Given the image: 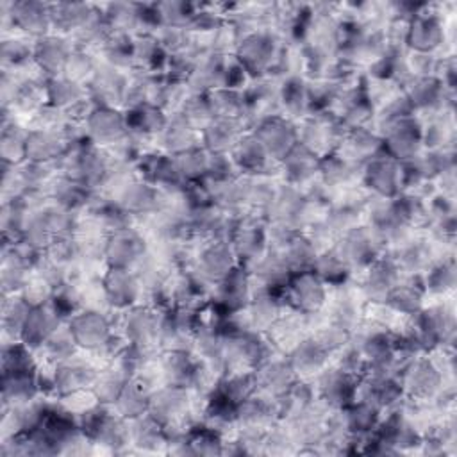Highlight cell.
<instances>
[{
	"label": "cell",
	"mask_w": 457,
	"mask_h": 457,
	"mask_svg": "<svg viewBox=\"0 0 457 457\" xmlns=\"http://www.w3.org/2000/svg\"><path fill=\"white\" fill-rule=\"evenodd\" d=\"M159 323L161 311L145 303H136L132 307L116 311V320L112 312L114 332H118L127 345L145 350H159Z\"/></svg>",
	"instance_id": "cell-1"
},
{
	"label": "cell",
	"mask_w": 457,
	"mask_h": 457,
	"mask_svg": "<svg viewBox=\"0 0 457 457\" xmlns=\"http://www.w3.org/2000/svg\"><path fill=\"white\" fill-rule=\"evenodd\" d=\"M282 45L284 43L273 32L266 29L253 30L239 41L234 52V59L246 70L252 79L264 77L270 75Z\"/></svg>",
	"instance_id": "cell-2"
},
{
	"label": "cell",
	"mask_w": 457,
	"mask_h": 457,
	"mask_svg": "<svg viewBox=\"0 0 457 457\" xmlns=\"http://www.w3.org/2000/svg\"><path fill=\"white\" fill-rule=\"evenodd\" d=\"M298 143L318 157L336 152L345 129L339 118L328 111L311 112L303 120L296 121Z\"/></svg>",
	"instance_id": "cell-3"
},
{
	"label": "cell",
	"mask_w": 457,
	"mask_h": 457,
	"mask_svg": "<svg viewBox=\"0 0 457 457\" xmlns=\"http://www.w3.org/2000/svg\"><path fill=\"white\" fill-rule=\"evenodd\" d=\"M332 248L352 273L366 270L380 253L386 252L380 236L364 221L339 236Z\"/></svg>",
	"instance_id": "cell-4"
},
{
	"label": "cell",
	"mask_w": 457,
	"mask_h": 457,
	"mask_svg": "<svg viewBox=\"0 0 457 457\" xmlns=\"http://www.w3.org/2000/svg\"><path fill=\"white\" fill-rule=\"evenodd\" d=\"M403 396L411 400H434L439 391L450 384L445 378L441 370L430 359V355H420L411 361L398 375Z\"/></svg>",
	"instance_id": "cell-5"
},
{
	"label": "cell",
	"mask_w": 457,
	"mask_h": 457,
	"mask_svg": "<svg viewBox=\"0 0 457 457\" xmlns=\"http://www.w3.org/2000/svg\"><path fill=\"white\" fill-rule=\"evenodd\" d=\"M446 43V23L441 12L430 11L427 4L409 20L403 46L416 54H436Z\"/></svg>",
	"instance_id": "cell-6"
},
{
	"label": "cell",
	"mask_w": 457,
	"mask_h": 457,
	"mask_svg": "<svg viewBox=\"0 0 457 457\" xmlns=\"http://www.w3.org/2000/svg\"><path fill=\"white\" fill-rule=\"evenodd\" d=\"M378 136L382 139V152L398 162L411 161L423 152L421 120L414 114L393 121Z\"/></svg>",
	"instance_id": "cell-7"
},
{
	"label": "cell",
	"mask_w": 457,
	"mask_h": 457,
	"mask_svg": "<svg viewBox=\"0 0 457 457\" xmlns=\"http://www.w3.org/2000/svg\"><path fill=\"white\" fill-rule=\"evenodd\" d=\"M327 296L328 286L312 270L293 273L284 289L286 307L302 314H311L325 309Z\"/></svg>",
	"instance_id": "cell-8"
},
{
	"label": "cell",
	"mask_w": 457,
	"mask_h": 457,
	"mask_svg": "<svg viewBox=\"0 0 457 457\" xmlns=\"http://www.w3.org/2000/svg\"><path fill=\"white\" fill-rule=\"evenodd\" d=\"M361 186L380 198H395L402 193V166L382 150L368 159L361 170Z\"/></svg>",
	"instance_id": "cell-9"
},
{
	"label": "cell",
	"mask_w": 457,
	"mask_h": 457,
	"mask_svg": "<svg viewBox=\"0 0 457 457\" xmlns=\"http://www.w3.org/2000/svg\"><path fill=\"white\" fill-rule=\"evenodd\" d=\"M66 325L70 327L79 348L87 353L100 350L114 334L112 314L96 311L80 309L66 321Z\"/></svg>",
	"instance_id": "cell-10"
},
{
	"label": "cell",
	"mask_w": 457,
	"mask_h": 457,
	"mask_svg": "<svg viewBox=\"0 0 457 457\" xmlns=\"http://www.w3.org/2000/svg\"><path fill=\"white\" fill-rule=\"evenodd\" d=\"M400 278L402 273L395 257L389 252H384L362 270V278L357 284L366 303H382Z\"/></svg>",
	"instance_id": "cell-11"
},
{
	"label": "cell",
	"mask_w": 457,
	"mask_h": 457,
	"mask_svg": "<svg viewBox=\"0 0 457 457\" xmlns=\"http://www.w3.org/2000/svg\"><path fill=\"white\" fill-rule=\"evenodd\" d=\"M236 264L237 259L230 243L227 239H211L200 245L196 257L187 270H193L205 282L216 286Z\"/></svg>",
	"instance_id": "cell-12"
},
{
	"label": "cell",
	"mask_w": 457,
	"mask_h": 457,
	"mask_svg": "<svg viewBox=\"0 0 457 457\" xmlns=\"http://www.w3.org/2000/svg\"><path fill=\"white\" fill-rule=\"evenodd\" d=\"M84 130L91 143L107 148L127 137V116L120 109L95 105L84 120Z\"/></svg>",
	"instance_id": "cell-13"
},
{
	"label": "cell",
	"mask_w": 457,
	"mask_h": 457,
	"mask_svg": "<svg viewBox=\"0 0 457 457\" xmlns=\"http://www.w3.org/2000/svg\"><path fill=\"white\" fill-rule=\"evenodd\" d=\"M129 75L130 73L114 70L100 62L93 79L86 86L89 100L98 107H123L129 89Z\"/></svg>",
	"instance_id": "cell-14"
},
{
	"label": "cell",
	"mask_w": 457,
	"mask_h": 457,
	"mask_svg": "<svg viewBox=\"0 0 457 457\" xmlns=\"http://www.w3.org/2000/svg\"><path fill=\"white\" fill-rule=\"evenodd\" d=\"M100 366L91 355H73L68 361L54 364V395L55 398L70 395L73 391L89 389L96 378Z\"/></svg>",
	"instance_id": "cell-15"
},
{
	"label": "cell",
	"mask_w": 457,
	"mask_h": 457,
	"mask_svg": "<svg viewBox=\"0 0 457 457\" xmlns=\"http://www.w3.org/2000/svg\"><path fill=\"white\" fill-rule=\"evenodd\" d=\"M253 137L262 145L271 161L280 162L298 143L296 125L286 116H273L257 123L252 130Z\"/></svg>",
	"instance_id": "cell-16"
},
{
	"label": "cell",
	"mask_w": 457,
	"mask_h": 457,
	"mask_svg": "<svg viewBox=\"0 0 457 457\" xmlns=\"http://www.w3.org/2000/svg\"><path fill=\"white\" fill-rule=\"evenodd\" d=\"M148 243L143 234L132 225L129 228L112 232L105 239V264L107 268L132 270L146 253Z\"/></svg>",
	"instance_id": "cell-17"
},
{
	"label": "cell",
	"mask_w": 457,
	"mask_h": 457,
	"mask_svg": "<svg viewBox=\"0 0 457 457\" xmlns=\"http://www.w3.org/2000/svg\"><path fill=\"white\" fill-rule=\"evenodd\" d=\"M14 34L32 37L34 41L52 34L50 4L34 0H18L11 4Z\"/></svg>",
	"instance_id": "cell-18"
},
{
	"label": "cell",
	"mask_w": 457,
	"mask_h": 457,
	"mask_svg": "<svg viewBox=\"0 0 457 457\" xmlns=\"http://www.w3.org/2000/svg\"><path fill=\"white\" fill-rule=\"evenodd\" d=\"M252 298V275L241 264H236L216 286L212 300L225 312L243 311Z\"/></svg>",
	"instance_id": "cell-19"
},
{
	"label": "cell",
	"mask_w": 457,
	"mask_h": 457,
	"mask_svg": "<svg viewBox=\"0 0 457 457\" xmlns=\"http://www.w3.org/2000/svg\"><path fill=\"white\" fill-rule=\"evenodd\" d=\"M253 378H255V391L273 400L278 398L282 393H286L296 380L286 355L278 352L271 353L253 370Z\"/></svg>",
	"instance_id": "cell-20"
},
{
	"label": "cell",
	"mask_w": 457,
	"mask_h": 457,
	"mask_svg": "<svg viewBox=\"0 0 457 457\" xmlns=\"http://www.w3.org/2000/svg\"><path fill=\"white\" fill-rule=\"evenodd\" d=\"M241 175H277L278 162L271 161L262 145L248 130L228 154ZM280 179V177H278Z\"/></svg>",
	"instance_id": "cell-21"
},
{
	"label": "cell",
	"mask_w": 457,
	"mask_h": 457,
	"mask_svg": "<svg viewBox=\"0 0 457 457\" xmlns=\"http://www.w3.org/2000/svg\"><path fill=\"white\" fill-rule=\"evenodd\" d=\"M286 359L296 378L311 382L330 364V353L312 336H305L296 343L286 353Z\"/></svg>",
	"instance_id": "cell-22"
},
{
	"label": "cell",
	"mask_w": 457,
	"mask_h": 457,
	"mask_svg": "<svg viewBox=\"0 0 457 457\" xmlns=\"http://www.w3.org/2000/svg\"><path fill=\"white\" fill-rule=\"evenodd\" d=\"M318 164L320 157L296 143L278 162V177L282 182L305 191L318 180Z\"/></svg>",
	"instance_id": "cell-23"
},
{
	"label": "cell",
	"mask_w": 457,
	"mask_h": 457,
	"mask_svg": "<svg viewBox=\"0 0 457 457\" xmlns=\"http://www.w3.org/2000/svg\"><path fill=\"white\" fill-rule=\"evenodd\" d=\"M102 282L114 311H121L136 303H141L143 287L134 270L107 268L102 275Z\"/></svg>",
	"instance_id": "cell-24"
},
{
	"label": "cell",
	"mask_w": 457,
	"mask_h": 457,
	"mask_svg": "<svg viewBox=\"0 0 457 457\" xmlns=\"http://www.w3.org/2000/svg\"><path fill=\"white\" fill-rule=\"evenodd\" d=\"M73 48L75 46L70 37L52 32L34 41V61L46 79L59 77L62 75V70Z\"/></svg>",
	"instance_id": "cell-25"
},
{
	"label": "cell",
	"mask_w": 457,
	"mask_h": 457,
	"mask_svg": "<svg viewBox=\"0 0 457 457\" xmlns=\"http://www.w3.org/2000/svg\"><path fill=\"white\" fill-rule=\"evenodd\" d=\"M278 421L275 400L253 393L236 405V430H266Z\"/></svg>",
	"instance_id": "cell-26"
},
{
	"label": "cell",
	"mask_w": 457,
	"mask_h": 457,
	"mask_svg": "<svg viewBox=\"0 0 457 457\" xmlns=\"http://www.w3.org/2000/svg\"><path fill=\"white\" fill-rule=\"evenodd\" d=\"M362 164L350 162L336 152L320 157L318 180L327 187L328 193L361 184Z\"/></svg>",
	"instance_id": "cell-27"
},
{
	"label": "cell",
	"mask_w": 457,
	"mask_h": 457,
	"mask_svg": "<svg viewBox=\"0 0 457 457\" xmlns=\"http://www.w3.org/2000/svg\"><path fill=\"white\" fill-rule=\"evenodd\" d=\"M246 127L241 120L214 118L202 132L200 145L209 154H230L236 143L246 134Z\"/></svg>",
	"instance_id": "cell-28"
},
{
	"label": "cell",
	"mask_w": 457,
	"mask_h": 457,
	"mask_svg": "<svg viewBox=\"0 0 457 457\" xmlns=\"http://www.w3.org/2000/svg\"><path fill=\"white\" fill-rule=\"evenodd\" d=\"M62 325L61 316L54 311L50 303L36 305L30 309L27 321L21 330V343L37 352L46 339Z\"/></svg>",
	"instance_id": "cell-29"
},
{
	"label": "cell",
	"mask_w": 457,
	"mask_h": 457,
	"mask_svg": "<svg viewBox=\"0 0 457 457\" xmlns=\"http://www.w3.org/2000/svg\"><path fill=\"white\" fill-rule=\"evenodd\" d=\"M130 450L137 453L168 452V436L164 427L148 412L130 420Z\"/></svg>",
	"instance_id": "cell-30"
},
{
	"label": "cell",
	"mask_w": 457,
	"mask_h": 457,
	"mask_svg": "<svg viewBox=\"0 0 457 457\" xmlns=\"http://www.w3.org/2000/svg\"><path fill=\"white\" fill-rule=\"evenodd\" d=\"M380 150H382V139L370 127V129L345 130V134L336 148V154L350 162L364 164L368 159L377 155Z\"/></svg>",
	"instance_id": "cell-31"
},
{
	"label": "cell",
	"mask_w": 457,
	"mask_h": 457,
	"mask_svg": "<svg viewBox=\"0 0 457 457\" xmlns=\"http://www.w3.org/2000/svg\"><path fill=\"white\" fill-rule=\"evenodd\" d=\"M425 296L427 293L421 277L402 275V278L391 289L384 303H387L400 316L412 318L425 307Z\"/></svg>",
	"instance_id": "cell-32"
},
{
	"label": "cell",
	"mask_w": 457,
	"mask_h": 457,
	"mask_svg": "<svg viewBox=\"0 0 457 457\" xmlns=\"http://www.w3.org/2000/svg\"><path fill=\"white\" fill-rule=\"evenodd\" d=\"M198 145H200V132L193 129L180 114L170 116L157 137V150L168 155L182 154Z\"/></svg>",
	"instance_id": "cell-33"
},
{
	"label": "cell",
	"mask_w": 457,
	"mask_h": 457,
	"mask_svg": "<svg viewBox=\"0 0 457 457\" xmlns=\"http://www.w3.org/2000/svg\"><path fill=\"white\" fill-rule=\"evenodd\" d=\"M68 145L59 132L43 130V129H29L25 141V161L34 162H57Z\"/></svg>",
	"instance_id": "cell-34"
},
{
	"label": "cell",
	"mask_w": 457,
	"mask_h": 457,
	"mask_svg": "<svg viewBox=\"0 0 457 457\" xmlns=\"http://www.w3.org/2000/svg\"><path fill=\"white\" fill-rule=\"evenodd\" d=\"M43 396L36 371L2 373V409L29 403Z\"/></svg>",
	"instance_id": "cell-35"
},
{
	"label": "cell",
	"mask_w": 457,
	"mask_h": 457,
	"mask_svg": "<svg viewBox=\"0 0 457 457\" xmlns=\"http://www.w3.org/2000/svg\"><path fill=\"white\" fill-rule=\"evenodd\" d=\"M280 107L282 116L295 123L311 114L307 80L303 77H287L280 80Z\"/></svg>",
	"instance_id": "cell-36"
},
{
	"label": "cell",
	"mask_w": 457,
	"mask_h": 457,
	"mask_svg": "<svg viewBox=\"0 0 457 457\" xmlns=\"http://www.w3.org/2000/svg\"><path fill=\"white\" fill-rule=\"evenodd\" d=\"M95 5L80 2H57L50 4L52 12V32L71 37L91 16Z\"/></svg>",
	"instance_id": "cell-37"
},
{
	"label": "cell",
	"mask_w": 457,
	"mask_h": 457,
	"mask_svg": "<svg viewBox=\"0 0 457 457\" xmlns=\"http://www.w3.org/2000/svg\"><path fill=\"white\" fill-rule=\"evenodd\" d=\"M453 114L452 109H445L437 114H432L421 123V143L425 150H441L453 148Z\"/></svg>",
	"instance_id": "cell-38"
},
{
	"label": "cell",
	"mask_w": 457,
	"mask_h": 457,
	"mask_svg": "<svg viewBox=\"0 0 457 457\" xmlns=\"http://www.w3.org/2000/svg\"><path fill=\"white\" fill-rule=\"evenodd\" d=\"M116 202L136 220V218H141V216L155 211L157 189H155V186L137 179L120 193Z\"/></svg>",
	"instance_id": "cell-39"
},
{
	"label": "cell",
	"mask_w": 457,
	"mask_h": 457,
	"mask_svg": "<svg viewBox=\"0 0 457 457\" xmlns=\"http://www.w3.org/2000/svg\"><path fill=\"white\" fill-rule=\"evenodd\" d=\"M129 130L152 139H157L168 121V114L154 104H141L125 112Z\"/></svg>",
	"instance_id": "cell-40"
},
{
	"label": "cell",
	"mask_w": 457,
	"mask_h": 457,
	"mask_svg": "<svg viewBox=\"0 0 457 457\" xmlns=\"http://www.w3.org/2000/svg\"><path fill=\"white\" fill-rule=\"evenodd\" d=\"M196 355L189 352H161V371L164 384L182 386L189 389Z\"/></svg>",
	"instance_id": "cell-41"
},
{
	"label": "cell",
	"mask_w": 457,
	"mask_h": 457,
	"mask_svg": "<svg viewBox=\"0 0 457 457\" xmlns=\"http://www.w3.org/2000/svg\"><path fill=\"white\" fill-rule=\"evenodd\" d=\"M30 305L20 296L11 295L2 300V337L5 343L21 341V330L30 312Z\"/></svg>",
	"instance_id": "cell-42"
},
{
	"label": "cell",
	"mask_w": 457,
	"mask_h": 457,
	"mask_svg": "<svg viewBox=\"0 0 457 457\" xmlns=\"http://www.w3.org/2000/svg\"><path fill=\"white\" fill-rule=\"evenodd\" d=\"M148 405H150V393L139 382L129 380L111 407L118 416L130 421L146 414Z\"/></svg>",
	"instance_id": "cell-43"
},
{
	"label": "cell",
	"mask_w": 457,
	"mask_h": 457,
	"mask_svg": "<svg viewBox=\"0 0 457 457\" xmlns=\"http://www.w3.org/2000/svg\"><path fill=\"white\" fill-rule=\"evenodd\" d=\"M79 350L80 348H79L70 327L64 323L46 339V343L36 353L41 355L39 362L57 364V362L71 359L73 355L79 353Z\"/></svg>",
	"instance_id": "cell-44"
},
{
	"label": "cell",
	"mask_w": 457,
	"mask_h": 457,
	"mask_svg": "<svg viewBox=\"0 0 457 457\" xmlns=\"http://www.w3.org/2000/svg\"><path fill=\"white\" fill-rule=\"evenodd\" d=\"M205 96L214 118H230V120L243 121V114H245L243 91L230 89V87H216L209 91Z\"/></svg>",
	"instance_id": "cell-45"
},
{
	"label": "cell",
	"mask_w": 457,
	"mask_h": 457,
	"mask_svg": "<svg viewBox=\"0 0 457 457\" xmlns=\"http://www.w3.org/2000/svg\"><path fill=\"white\" fill-rule=\"evenodd\" d=\"M129 380L130 378L123 371H120L116 366L107 364L100 368L96 378L91 384V391L98 400V403L111 407Z\"/></svg>",
	"instance_id": "cell-46"
},
{
	"label": "cell",
	"mask_w": 457,
	"mask_h": 457,
	"mask_svg": "<svg viewBox=\"0 0 457 457\" xmlns=\"http://www.w3.org/2000/svg\"><path fill=\"white\" fill-rule=\"evenodd\" d=\"M173 159H175V164H177L184 182L189 184V182H198V180L205 179L211 154L202 145H198L182 154L173 155Z\"/></svg>",
	"instance_id": "cell-47"
},
{
	"label": "cell",
	"mask_w": 457,
	"mask_h": 457,
	"mask_svg": "<svg viewBox=\"0 0 457 457\" xmlns=\"http://www.w3.org/2000/svg\"><path fill=\"white\" fill-rule=\"evenodd\" d=\"M98 64H100V59L96 54L75 46L66 61L62 77H66L73 82H79L82 86H87V82L93 79Z\"/></svg>",
	"instance_id": "cell-48"
},
{
	"label": "cell",
	"mask_w": 457,
	"mask_h": 457,
	"mask_svg": "<svg viewBox=\"0 0 457 457\" xmlns=\"http://www.w3.org/2000/svg\"><path fill=\"white\" fill-rule=\"evenodd\" d=\"M423 287L427 295L446 296L455 286V264L453 259H445L434 264L423 277Z\"/></svg>",
	"instance_id": "cell-49"
},
{
	"label": "cell",
	"mask_w": 457,
	"mask_h": 457,
	"mask_svg": "<svg viewBox=\"0 0 457 457\" xmlns=\"http://www.w3.org/2000/svg\"><path fill=\"white\" fill-rule=\"evenodd\" d=\"M312 271H314L327 286L339 284V282L350 278V275H352V271L348 270V266L343 262V259L337 255V252H336L334 248L318 252L316 261H314V266H312Z\"/></svg>",
	"instance_id": "cell-50"
},
{
	"label": "cell",
	"mask_w": 457,
	"mask_h": 457,
	"mask_svg": "<svg viewBox=\"0 0 457 457\" xmlns=\"http://www.w3.org/2000/svg\"><path fill=\"white\" fill-rule=\"evenodd\" d=\"M161 27L189 29L196 7L186 2H161L154 4Z\"/></svg>",
	"instance_id": "cell-51"
},
{
	"label": "cell",
	"mask_w": 457,
	"mask_h": 457,
	"mask_svg": "<svg viewBox=\"0 0 457 457\" xmlns=\"http://www.w3.org/2000/svg\"><path fill=\"white\" fill-rule=\"evenodd\" d=\"M193 129H196L198 132H202L212 120L214 114L211 111V105L207 102V96H198V95H191L184 107L179 112Z\"/></svg>",
	"instance_id": "cell-52"
},
{
	"label": "cell",
	"mask_w": 457,
	"mask_h": 457,
	"mask_svg": "<svg viewBox=\"0 0 457 457\" xmlns=\"http://www.w3.org/2000/svg\"><path fill=\"white\" fill-rule=\"evenodd\" d=\"M55 295V289L52 287V284L41 277L37 271L32 270V273L29 275L20 296L30 305V307H36V305H45V303H50V300L54 298Z\"/></svg>",
	"instance_id": "cell-53"
}]
</instances>
